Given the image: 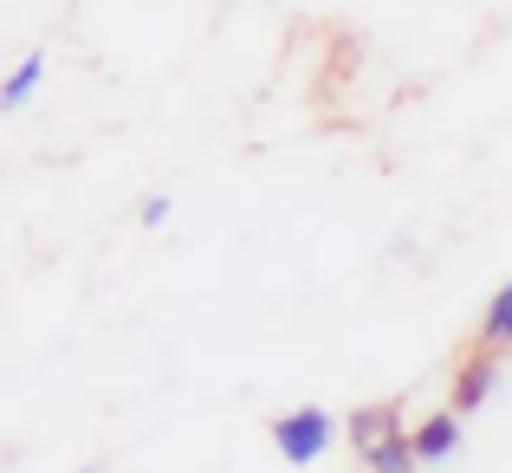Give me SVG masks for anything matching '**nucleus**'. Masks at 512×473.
I'll list each match as a JSON object with an SVG mask.
<instances>
[{"label":"nucleus","instance_id":"nucleus-6","mask_svg":"<svg viewBox=\"0 0 512 473\" xmlns=\"http://www.w3.org/2000/svg\"><path fill=\"white\" fill-rule=\"evenodd\" d=\"M480 344H487V350H512V279L487 299V318H480Z\"/></svg>","mask_w":512,"mask_h":473},{"label":"nucleus","instance_id":"nucleus-4","mask_svg":"<svg viewBox=\"0 0 512 473\" xmlns=\"http://www.w3.org/2000/svg\"><path fill=\"white\" fill-rule=\"evenodd\" d=\"M415 454H422V467H441V461H454L461 454V441H467V422L454 409H441V415H422L415 422Z\"/></svg>","mask_w":512,"mask_h":473},{"label":"nucleus","instance_id":"nucleus-9","mask_svg":"<svg viewBox=\"0 0 512 473\" xmlns=\"http://www.w3.org/2000/svg\"><path fill=\"white\" fill-rule=\"evenodd\" d=\"M78 473H98V467H78Z\"/></svg>","mask_w":512,"mask_h":473},{"label":"nucleus","instance_id":"nucleus-7","mask_svg":"<svg viewBox=\"0 0 512 473\" xmlns=\"http://www.w3.org/2000/svg\"><path fill=\"white\" fill-rule=\"evenodd\" d=\"M363 467H370V473H422V454H415L409 435H396V441H383Z\"/></svg>","mask_w":512,"mask_h":473},{"label":"nucleus","instance_id":"nucleus-2","mask_svg":"<svg viewBox=\"0 0 512 473\" xmlns=\"http://www.w3.org/2000/svg\"><path fill=\"white\" fill-rule=\"evenodd\" d=\"M500 376H506L500 350H487V344H480L474 357H467L461 370H454V396H448V409L461 415V422H467V415H480V409L493 402V389H500Z\"/></svg>","mask_w":512,"mask_h":473},{"label":"nucleus","instance_id":"nucleus-5","mask_svg":"<svg viewBox=\"0 0 512 473\" xmlns=\"http://www.w3.org/2000/svg\"><path fill=\"white\" fill-rule=\"evenodd\" d=\"M39 85H46V59H39V52H26V59L7 72V85H0V104H7V111H20V104H33Z\"/></svg>","mask_w":512,"mask_h":473},{"label":"nucleus","instance_id":"nucleus-1","mask_svg":"<svg viewBox=\"0 0 512 473\" xmlns=\"http://www.w3.org/2000/svg\"><path fill=\"white\" fill-rule=\"evenodd\" d=\"M331 441H338V415L331 409H286V415H273V454L286 467L325 461Z\"/></svg>","mask_w":512,"mask_h":473},{"label":"nucleus","instance_id":"nucleus-8","mask_svg":"<svg viewBox=\"0 0 512 473\" xmlns=\"http://www.w3.org/2000/svg\"><path fill=\"white\" fill-rule=\"evenodd\" d=\"M169 221V195H150L143 201V227H163Z\"/></svg>","mask_w":512,"mask_h":473},{"label":"nucleus","instance_id":"nucleus-3","mask_svg":"<svg viewBox=\"0 0 512 473\" xmlns=\"http://www.w3.org/2000/svg\"><path fill=\"white\" fill-rule=\"evenodd\" d=\"M344 435H350V448L370 461L383 441H396V435H402V409H396V402H363V409H350V415H344Z\"/></svg>","mask_w":512,"mask_h":473}]
</instances>
